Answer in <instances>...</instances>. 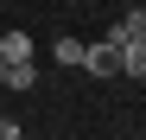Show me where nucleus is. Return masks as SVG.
<instances>
[{
  "instance_id": "obj_1",
  "label": "nucleus",
  "mask_w": 146,
  "mask_h": 140,
  "mask_svg": "<svg viewBox=\"0 0 146 140\" xmlns=\"http://www.w3.org/2000/svg\"><path fill=\"white\" fill-rule=\"evenodd\" d=\"M83 70H89V77H121V45L114 38H102V45H89V51H83Z\"/></svg>"
},
{
  "instance_id": "obj_2",
  "label": "nucleus",
  "mask_w": 146,
  "mask_h": 140,
  "mask_svg": "<svg viewBox=\"0 0 146 140\" xmlns=\"http://www.w3.org/2000/svg\"><path fill=\"white\" fill-rule=\"evenodd\" d=\"M114 45H133V38H146V7H127V13H121L114 19V32H108Z\"/></svg>"
},
{
  "instance_id": "obj_3",
  "label": "nucleus",
  "mask_w": 146,
  "mask_h": 140,
  "mask_svg": "<svg viewBox=\"0 0 146 140\" xmlns=\"http://www.w3.org/2000/svg\"><path fill=\"white\" fill-rule=\"evenodd\" d=\"M32 51H38L32 32H0V57H7V64H32Z\"/></svg>"
},
{
  "instance_id": "obj_4",
  "label": "nucleus",
  "mask_w": 146,
  "mask_h": 140,
  "mask_svg": "<svg viewBox=\"0 0 146 140\" xmlns=\"http://www.w3.org/2000/svg\"><path fill=\"white\" fill-rule=\"evenodd\" d=\"M121 77H140V83H146V38L121 45Z\"/></svg>"
},
{
  "instance_id": "obj_5",
  "label": "nucleus",
  "mask_w": 146,
  "mask_h": 140,
  "mask_svg": "<svg viewBox=\"0 0 146 140\" xmlns=\"http://www.w3.org/2000/svg\"><path fill=\"white\" fill-rule=\"evenodd\" d=\"M83 51H89V45H83L76 32H64V38H57V64H64V70H83Z\"/></svg>"
},
{
  "instance_id": "obj_6",
  "label": "nucleus",
  "mask_w": 146,
  "mask_h": 140,
  "mask_svg": "<svg viewBox=\"0 0 146 140\" xmlns=\"http://www.w3.org/2000/svg\"><path fill=\"white\" fill-rule=\"evenodd\" d=\"M32 83H38L32 64H7V89H32Z\"/></svg>"
},
{
  "instance_id": "obj_7",
  "label": "nucleus",
  "mask_w": 146,
  "mask_h": 140,
  "mask_svg": "<svg viewBox=\"0 0 146 140\" xmlns=\"http://www.w3.org/2000/svg\"><path fill=\"white\" fill-rule=\"evenodd\" d=\"M0 83H7V57H0Z\"/></svg>"
}]
</instances>
